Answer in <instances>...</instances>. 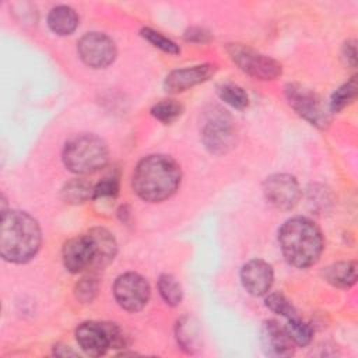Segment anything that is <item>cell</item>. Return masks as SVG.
I'll return each mask as SVG.
<instances>
[{
	"instance_id": "4316f807",
	"label": "cell",
	"mask_w": 358,
	"mask_h": 358,
	"mask_svg": "<svg viewBox=\"0 0 358 358\" xmlns=\"http://www.w3.org/2000/svg\"><path fill=\"white\" fill-rule=\"evenodd\" d=\"M119 190V183L116 178H103L99 183L94 186L92 199H115Z\"/></svg>"
},
{
	"instance_id": "44dd1931",
	"label": "cell",
	"mask_w": 358,
	"mask_h": 358,
	"mask_svg": "<svg viewBox=\"0 0 358 358\" xmlns=\"http://www.w3.org/2000/svg\"><path fill=\"white\" fill-rule=\"evenodd\" d=\"M158 289H159L162 299L168 305L176 306L178 303H180L183 292H182L180 284L176 281V278L173 275L162 274L158 280Z\"/></svg>"
},
{
	"instance_id": "6da1fadb",
	"label": "cell",
	"mask_w": 358,
	"mask_h": 358,
	"mask_svg": "<svg viewBox=\"0 0 358 358\" xmlns=\"http://www.w3.org/2000/svg\"><path fill=\"white\" fill-rule=\"evenodd\" d=\"M180 176V168L171 157L148 155L137 164L131 186L140 199L158 203L169 199L178 190Z\"/></svg>"
},
{
	"instance_id": "7a4b0ae2",
	"label": "cell",
	"mask_w": 358,
	"mask_h": 358,
	"mask_svg": "<svg viewBox=\"0 0 358 358\" xmlns=\"http://www.w3.org/2000/svg\"><path fill=\"white\" fill-rule=\"evenodd\" d=\"M41 246V228L22 211H1L0 255L11 263L31 260Z\"/></svg>"
},
{
	"instance_id": "277c9868",
	"label": "cell",
	"mask_w": 358,
	"mask_h": 358,
	"mask_svg": "<svg viewBox=\"0 0 358 358\" xmlns=\"http://www.w3.org/2000/svg\"><path fill=\"white\" fill-rule=\"evenodd\" d=\"M108 147L105 141L90 133L69 138L63 147V162L69 171L88 175L99 171L108 162Z\"/></svg>"
},
{
	"instance_id": "d4e9b609",
	"label": "cell",
	"mask_w": 358,
	"mask_h": 358,
	"mask_svg": "<svg viewBox=\"0 0 358 358\" xmlns=\"http://www.w3.org/2000/svg\"><path fill=\"white\" fill-rule=\"evenodd\" d=\"M141 35H143L150 43H152L155 48L161 49V50L165 52V53L176 55V53H179V50H180L179 46H178L172 39L164 36L161 32L154 31V29H151V28H143V29H141Z\"/></svg>"
},
{
	"instance_id": "8992f818",
	"label": "cell",
	"mask_w": 358,
	"mask_h": 358,
	"mask_svg": "<svg viewBox=\"0 0 358 358\" xmlns=\"http://www.w3.org/2000/svg\"><path fill=\"white\" fill-rule=\"evenodd\" d=\"M80 348L92 357L103 355L109 348H123L126 338L123 331L113 323L85 322L76 330Z\"/></svg>"
},
{
	"instance_id": "cb8c5ba5",
	"label": "cell",
	"mask_w": 358,
	"mask_h": 358,
	"mask_svg": "<svg viewBox=\"0 0 358 358\" xmlns=\"http://www.w3.org/2000/svg\"><path fill=\"white\" fill-rule=\"evenodd\" d=\"M285 330H287L289 338L292 340V343L296 345H301V347L308 345L313 336L312 327L309 324H306L305 322H302L298 316L288 319Z\"/></svg>"
},
{
	"instance_id": "2e32d148",
	"label": "cell",
	"mask_w": 358,
	"mask_h": 358,
	"mask_svg": "<svg viewBox=\"0 0 358 358\" xmlns=\"http://www.w3.org/2000/svg\"><path fill=\"white\" fill-rule=\"evenodd\" d=\"M88 235L92 241L95 250V260L92 268H103L113 260L116 255V241L112 234L103 228H92Z\"/></svg>"
},
{
	"instance_id": "8fae6325",
	"label": "cell",
	"mask_w": 358,
	"mask_h": 358,
	"mask_svg": "<svg viewBox=\"0 0 358 358\" xmlns=\"http://www.w3.org/2000/svg\"><path fill=\"white\" fill-rule=\"evenodd\" d=\"M263 192L266 200L280 210L292 208L301 196L299 185L292 175L275 173L264 180Z\"/></svg>"
},
{
	"instance_id": "5b68a950",
	"label": "cell",
	"mask_w": 358,
	"mask_h": 358,
	"mask_svg": "<svg viewBox=\"0 0 358 358\" xmlns=\"http://www.w3.org/2000/svg\"><path fill=\"white\" fill-rule=\"evenodd\" d=\"M200 134L204 145L213 154H225L236 141L231 115L218 105H208L200 115Z\"/></svg>"
},
{
	"instance_id": "7c38bea8",
	"label": "cell",
	"mask_w": 358,
	"mask_h": 358,
	"mask_svg": "<svg viewBox=\"0 0 358 358\" xmlns=\"http://www.w3.org/2000/svg\"><path fill=\"white\" fill-rule=\"evenodd\" d=\"M64 267L70 273H81L94 267L95 250L88 234L69 239L62 250Z\"/></svg>"
},
{
	"instance_id": "484cf974",
	"label": "cell",
	"mask_w": 358,
	"mask_h": 358,
	"mask_svg": "<svg viewBox=\"0 0 358 358\" xmlns=\"http://www.w3.org/2000/svg\"><path fill=\"white\" fill-rule=\"evenodd\" d=\"M266 306L270 310H273L274 313L285 316L287 319L296 316V312H295L294 306L289 303V301L278 292H273L266 298Z\"/></svg>"
},
{
	"instance_id": "603a6c76",
	"label": "cell",
	"mask_w": 358,
	"mask_h": 358,
	"mask_svg": "<svg viewBox=\"0 0 358 358\" xmlns=\"http://www.w3.org/2000/svg\"><path fill=\"white\" fill-rule=\"evenodd\" d=\"M182 112H183V106L179 102L172 101V99L161 101L151 108V115L157 120H159L165 124L175 122L182 115Z\"/></svg>"
},
{
	"instance_id": "5bb4252c",
	"label": "cell",
	"mask_w": 358,
	"mask_h": 358,
	"mask_svg": "<svg viewBox=\"0 0 358 358\" xmlns=\"http://www.w3.org/2000/svg\"><path fill=\"white\" fill-rule=\"evenodd\" d=\"M273 268L268 263L260 259L248 262L241 270V281L243 288L255 296H262L268 292L273 284Z\"/></svg>"
},
{
	"instance_id": "83f0119b",
	"label": "cell",
	"mask_w": 358,
	"mask_h": 358,
	"mask_svg": "<svg viewBox=\"0 0 358 358\" xmlns=\"http://www.w3.org/2000/svg\"><path fill=\"white\" fill-rule=\"evenodd\" d=\"M98 284L94 278H83L76 287V296L81 302H91L96 295Z\"/></svg>"
},
{
	"instance_id": "4fadbf2b",
	"label": "cell",
	"mask_w": 358,
	"mask_h": 358,
	"mask_svg": "<svg viewBox=\"0 0 358 358\" xmlns=\"http://www.w3.org/2000/svg\"><path fill=\"white\" fill-rule=\"evenodd\" d=\"M215 70H217L215 64H210V63L173 70L165 78V83H164L165 91L171 94L186 91L200 83L207 81L211 76H214Z\"/></svg>"
},
{
	"instance_id": "e0dca14e",
	"label": "cell",
	"mask_w": 358,
	"mask_h": 358,
	"mask_svg": "<svg viewBox=\"0 0 358 358\" xmlns=\"http://www.w3.org/2000/svg\"><path fill=\"white\" fill-rule=\"evenodd\" d=\"M324 280L337 288H348L357 281L355 262H338L330 264L323 271Z\"/></svg>"
},
{
	"instance_id": "f546056e",
	"label": "cell",
	"mask_w": 358,
	"mask_h": 358,
	"mask_svg": "<svg viewBox=\"0 0 358 358\" xmlns=\"http://www.w3.org/2000/svg\"><path fill=\"white\" fill-rule=\"evenodd\" d=\"M343 59L345 60L347 64H350L351 67L355 66L357 63V46H355V41H348L344 43L343 46Z\"/></svg>"
},
{
	"instance_id": "9c48e42d",
	"label": "cell",
	"mask_w": 358,
	"mask_h": 358,
	"mask_svg": "<svg viewBox=\"0 0 358 358\" xmlns=\"http://www.w3.org/2000/svg\"><path fill=\"white\" fill-rule=\"evenodd\" d=\"M113 294L117 303L129 310H141L150 298V285L147 280L137 273H126L116 278Z\"/></svg>"
},
{
	"instance_id": "7402d4cb",
	"label": "cell",
	"mask_w": 358,
	"mask_h": 358,
	"mask_svg": "<svg viewBox=\"0 0 358 358\" xmlns=\"http://www.w3.org/2000/svg\"><path fill=\"white\" fill-rule=\"evenodd\" d=\"M220 98L236 109H245L249 103V96L245 90L236 84H222L218 87Z\"/></svg>"
},
{
	"instance_id": "3957f363",
	"label": "cell",
	"mask_w": 358,
	"mask_h": 358,
	"mask_svg": "<svg viewBox=\"0 0 358 358\" xmlns=\"http://www.w3.org/2000/svg\"><path fill=\"white\" fill-rule=\"evenodd\" d=\"M278 241L287 262L298 268L315 264L323 250L319 227L305 217H294L281 227Z\"/></svg>"
},
{
	"instance_id": "52a82bcc",
	"label": "cell",
	"mask_w": 358,
	"mask_h": 358,
	"mask_svg": "<svg viewBox=\"0 0 358 358\" xmlns=\"http://www.w3.org/2000/svg\"><path fill=\"white\" fill-rule=\"evenodd\" d=\"M285 96L289 106L310 124L326 129L331 122L330 109L322 102L320 96L301 84H287Z\"/></svg>"
},
{
	"instance_id": "30bf717a",
	"label": "cell",
	"mask_w": 358,
	"mask_h": 358,
	"mask_svg": "<svg viewBox=\"0 0 358 358\" xmlns=\"http://www.w3.org/2000/svg\"><path fill=\"white\" fill-rule=\"evenodd\" d=\"M81 60L94 69L109 66L116 57V46L113 41L101 32H90L84 35L77 46Z\"/></svg>"
},
{
	"instance_id": "d6986e66",
	"label": "cell",
	"mask_w": 358,
	"mask_h": 358,
	"mask_svg": "<svg viewBox=\"0 0 358 358\" xmlns=\"http://www.w3.org/2000/svg\"><path fill=\"white\" fill-rule=\"evenodd\" d=\"M94 194V187L90 182L84 179H73L64 185L62 189V197L66 203L78 204L91 199Z\"/></svg>"
},
{
	"instance_id": "f1b7e54d",
	"label": "cell",
	"mask_w": 358,
	"mask_h": 358,
	"mask_svg": "<svg viewBox=\"0 0 358 358\" xmlns=\"http://www.w3.org/2000/svg\"><path fill=\"white\" fill-rule=\"evenodd\" d=\"M185 39L190 42H207L210 41V34L203 28H190L185 34Z\"/></svg>"
},
{
	"instance_id": "ac0fdd59",
	"label": "cell",
	"mask_w": 358,
	"mask_h": 358,
	"mask_svg": "<svg viewBox=\"0 0 358 358\" xmlns=\"http://www.w3.org/2000/svg\"><path fill=\"white\" fill-rule=\"evenodd\" d=\"M48 25L57 35H70L78 25V15L71 7L57 6L50 10Z\"/></svg>"
},
{
	"instance_id": "9a60e30c",
	"label": "cell",
	"mask_w": 358,
	"mask_h": 358,
	"mask_svg": "<svg viewBox=\"0 0 358 358\" xmlns=\"http://www.w3.org/2000/svg\"><path fill=\"white\" fill-rule=\"evenodd\" d=\"M262 347L268 357H289L294 354V343L289 338L285 327H281L275 320H266L260 333Z\"/></svg>"
},
{
	"instance_id": "ffe728a7",
	"label": "cell",
	"mask_w": 358,
	"mask_h": 358,
	"mask_svg": "<svg viewBox=\"0 0 358 358\" xmlns=\"http://www.w3.org/2000/svg\"><path fill=\"white\" fill-rule=\"evenodd\" d=\"M357 90H358V87H357L355 77H351V80H348L347 83L340 85L333 92V95L330 98V105H329L330 112H340L348 103H351L357 96Z\"/></svg>"
},
{
	"instance_id": "ba28073f",
	"label": "cell",
	"mask_w": 358,
	"mask_h": 358,
	"mask_svg": "<svg viewBox=\"0 0 358 358\" xmlns=\"http://www.w3.org/2000/svg\"><path fill=\"white\" fill-rule=\"evenodd\" d=\"M231 59L246 74L259 80H274L281 76V64L242 43H229L227 48Z\"/></svg>"
}]
</instances>
